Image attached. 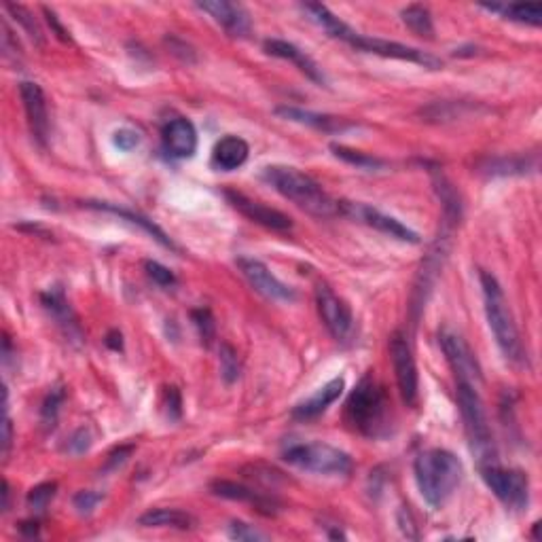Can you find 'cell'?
<instances>
[{
    "label": "cell",
    "mask_w": 542,
    "mask_h": 542,
    "mask_svg": "<svg viewBox=\"0 0 542 542\" xmlns=\"http://www.w3.org/2000/svg\"><path fill=\"white\" fill-rule=\"evenodd\" d=\"M276 114L284 117L286 121H292V123L314 127V130H320L327 133H337V132L341 133L350 130V127H354V123H350V121L341 117H330V114L303 111V108H295V106H280L276 108Z\"/></svg>",
    "instance_id": "21"
},
{
    "label": "cell",
    "mask_w": 542,
    "mask_h": 542,
    "mask_svg": "<svg viewBox=\"0 0 542 542\" xmlns=\"http://www.w3.org/2000/svg\"><path fill=\"white\" fill-rule=\"evenodd\" d=\"M481 291H483V303H486V316L488 324L492 329L494 340L498 343L502 356L513 365H524L526 362V350L521 343V335L515 318L508 308V301L505 297V291L498 280L492 273L479 271Z\"/></svg>",
    "instance_id": "3"
},
{
    "label": "cell",
    "mask_w": 542,
    "mask_h": 542,
    "mask_svg": "<svg viewBox=\"0 0 542 542\" xmlns=\"http://www.w3.org/2000/svg\"><path fill=\"white\" fill-rule=\"evenodd\" d=\"M432 184H435L439 200L443 202L445 216H448L449 222L460 221L462 203H460V197H458V193H456L454 184L448 181V176H445L441 170H432Z\"/></svg>",
    "instance_id": "26"
},
{
    "label": "cell",
    "mask_w": 542,
    "mask_h": 542,
    "mask_svg": "<svg viewBox=\"0 0 542 542\" xmlns=\"http://www.w3.org/2000/svg\"><path fill=\"white\" fill-rule=\"evenodd\" d=\"M43 308L47 310V314L54 318L57 329L62 330V335L66 337V341L74 343V346H81L83 343V329L79 324V318H76L74 310L70 308L66 292H64L62 286H54V289L44 291L41 295Z\"/></svg>",
    "instance_id": "16"
},
{
    "label": "cell",
    "mask_w": 542,
    "mask_h": 542,
    "mask_svg": "<svg viewBox=\"0 0 542 542\" xmlns=\"http://www.w3.org/2000/svg\"><path fill=\"white\" fill-rule=\"evenodd\" d=\"M330 149H333L335 155L340 159H343V162L350 163V165H356V168H360V170H378V168H381V165H384L381 159L371 157V155H367V153H360V151H352V149H348V146L333 144Z\"/></svg>",
    "instance_id": "32"
},
{
    "label": "cell",
    "mask_w": 542,
    "mask_h": 542,
    "mask_svg": "<svg viewBox=\"0 0 542 542\" xmlns=\"http://www.w3.org/2000/svg\"><path fill=\"white\" fill-rule=\"evenodd\" d=\"M390 359L394 367V375H397L399 392L403 397L407 407H416L419 399V378L416 359H413L411 346L407 341V337L397 330L390 337Z\"/></svg>",
    "instance_id": "10"
},
{
    "label": "cell",
    "mask_w": 542,
    "mask_h": 542,
    "mask_svg": "<svg viewBox=\"0 0 542 542\" xmlns=\"http://www.w3.org/2000/svg\"><path fill=\"white\" fill-rule=\"evenodd\" d=\"M210 492L225 500L248 502V505L257 507L259 511L265 515H273L280 507L278 500L271 498V496H265L263 492H257V489L241 486V483H235V481H214L212 486H210Z\"/></svg>",
    "instance_id": "20"
},
{
    "label": "cell",
    "mask_w": 542,
    "mask_h": 542,
    "mask_svg": "<svg viewBox=\"0 0 542 542\" xmlns=\"http://www.w3.org/2000/svg\"><path fill=\"white\" fill-rule=\"evenodd\" d=\"M219 365H221V378L227 386H232L240 379V375H241L240 356H238V352H235V348L229 346V343H221Z\"/></svg>",
    "instance_id": "31"
},
{
    "label": "cell",
    "mask_w": 542,
    "mask_h": 542,
    "mask_svg": "<svg viewBox=\"0 0 542 542\" xmlns=\"http://www.w3.org/2000/svg\"><path fill=\"white\" fill-rule=\"evenodd\" d=\"M316 305H318V314H320L324 327L329 329V333L333 335L337 341L346 343L352 340L354 314H352V310H350V305L343 301L341 297L335 295L333 289H329L327 284H318Z\"/></svg>",
    "instance_id": "11"
},
{
    "label": "cell",
    "mask_w": 542,
    "mask_h": 542,
    "mask_svg": "<svg viewBox=\"0 0 542 542\" xmlns=\"http://www.w3.org/2000/svg\"><path fill=\"white\" fill-rule=\"evenodd\" d=\"M132 451H133L132 445H125V448L114 449L113 454L108 456V460H106V468H104V470H114V468H117V467H121V464H125V462H127V458L132 456Z\"/></svg>",
    "instance_id": "43"
},
{
    "label": "cell",
    "mask_w": 542,
    "mask_h": 542,
    "mask_svg": "<svg viewBox=\"0 0 542 542\" xmlns=\"http://www.w3.org/2000/svg\"><path fill=\"white\" fill-rule=\"evenodd\" d=\"M13 443V426L9 419V413H6V405H5V419H3V456H9Z\"/></svg>",
    "instance_id": "45"
},
{
    "label": "cell",
    "mask_w": 542,
    "mask_h": 542,
    "mask_svg": "<svg viewBox=\"0 0 542 542\" xmlns=\"http://www.w3.org/2000/svg\"><path fill=\"white\" fill-rule=\"evenodd\" d=\"M64 399H66V392H64L62 388H54V390L47 394V399H44V403L41 407V419L47 429H54L55 426L57 413H60Z\"/></svg>",
    "instance_id": "34"
},
{
    "label": "cell",
    "mask_w": 542,
    "mask_h": 542,
    "mask_svg": "<svg viewBox=\"0 0 542 542\" xmlns=\"http://www.w3.org/2000/svg\"><path fill=\"white\" fill-rule=\"evenodd\" d=\"M43 13H44V17H47V24L51 25V30H54V34L57 38H60L62 43H70V41H73L70 32L66 28H64L62 22H60V17L55 15V11H51L49 6H43Z\"/></svg>",
    "instance_id": "41"
},
{
    "label": "cell",
    "mask_w": 542,
    "mask_h": 542,
    "mask_svg": "<svg viewBox=\"0 0 542 542\" xmlns=\"http://www.w3.org/2000/svg\"><path fill=\"white\" fill-rule=\"evenodd\" d=\"M138 526L143 527H172V530H193V515L178 511V508H151L138 517Z\"/></svg>",
    "instance_id": "25"
},
{
    "label": "cell",
    "mask_w": 542,
    "mask_h": 542,
    "mask_svg": "<svg viewBox=\"0 0 542 542\" xmlns=\"http://www.w3.org/2000/svg\"><path fill=\"white\" fill-rule=\"evenodd\" d=\"M5 9L11 13L13 19H15V22H17L19 25H22L24 32L32 38V41H34L36 44H41V47H43V44H44V34H43L41 25H38V22L34 19V15H32V11L28 9V6L6 3V5H5Z\"/></svg>",
    "instance_id": "30"
},
{
    "label": "cell",
    "mask_w": 542,
    "mask_h": 542,
    "mask_svg": "<svg viewBox=\"0 0 542 542\" xmlns=\"http://www.w3.org/2000/svg\"><path fill=\"white\" fill-rule=\"evenodd\" d=\"M456 394L458 405H460L464 430H467L470 449H473L477 460H479V467L488 462H496L492 426H489L488 411L481 400L479 388L456 381Z\"/></svg>",
    "instance_id": "5"
},
{
    "label": "cell",
    "mask_w": 542,
    "mask_h": 542,
    "mask_svg": "<svg viewBox=\"0 0 542 542\" xmlns=\"http://www.w3.org/2000/svg\"><path fill=\"white\" fill-rule=\"evenodd\" d=\"M238 270L241 271V276L246 278V282L252 286L254 291L259 292L261 297L270 299V301H278V303H291L295 301L297 295L291 286H286L282 280H278L273 273L270 271L263 261L252 259V257H240L235 261Z\"/></svg>",
    "instance_id": "13"
},
{
    "label": "cell",
    "mask_w": 542,
    "mask_h": 542,
    "mask_svg": "<svg viewBox=\"0 0 542 542\" xmlns=\"http://www.w3.org/2000/svg\"><path fill=\"white\" fill-rule=\"evenodd\" d=\"M106 346L113 348V350H123V341H121V333L119 330H113V333H108V340H106Z\"/></svg>",
    "instance_id": "46"
},
{
    "label": "cell",
    "mask_w": 542,
    "mask_h": 542,
    "mask_svg": "<svg viewBox=\"0 0 542 542\" xmlns=\"http://www.w3.org/2000/svg\"><path fill=\"white\" fill-rule=\"evenodd\" d=\"M191 316H193L195 327H197V330H200L202 341L206 343V346H210L216 335V327H214V320H212V314H210V310H203V308L195 310Z\"/></svg>",
    "instance_id": "36"
},
{
    "label": "cell",
    "mask_w": 542,
    "mask_h": 542,
    "mask_svg": "<svg viewBox=\"0 0 542 542\" xmlns=\"http://www.w3.org/2000/svg\"><path fill=\"white\" fill-rule=\"evenodd\" d=\"M102 502V496L95 492H79L74 496V508L83 515H89Z\"/></svg>",
    "instance_id": "40"
},
{
    "label": "cell",
    "mask_w": 542,
    "mask_h": 542,
    "mask_svg": "<svg viewBox=\"0 0 542 542\" xmlns=\"http://www.w3.org/2000/svg\"><path fill=\"white\" fill-rule=\"evenodd\" d=\"M19 95H22L25 119H28V127L32 138L38 144L44 146L49 138V111H47V98L41 85L32 81L19 83Z\"/></svg>",
    "instance_id": "15"
},
{
    "label": "cell",
    "mask_w": 542,
    "mask_h": 542,
    "mask_svg": "<svg viewBox=\"0 0 542 542\" xmlns=\"http://www.w3.org/2000/svg\"><path fill=\"white\" fill-rule=\"evenodd\" d=\"M92 448V435H89V430L81 429L76 430L73 437H70V441L66 445V449L70 451V454L79 456V454H85V451Z\"/></svg>",
    "instance_id": "39"
},
{
    "label": "cell",
    "mask_w": 542,
    "mask_h": 542,
    "mask_svg": "<svg viewBox=\"0 0 542 542\" xmlns=\"http://www.w3.org/2000/svg\"><path fill=\"white\" fill-rule=\"evenodd\" d=\"M251 146L240 136H225L212 149V168L221 172H233L246 163Z\"/></svg>",
    "instance_id": "23"
},
{
    "label": "cell",
    "mask_w": 542,
    "mask_h": 542,
    "mask_svg": "<svg viewBox=\"0 0 542 542\" xmlns=\"http://www.w3.org/2000/svg\"><path fill=\"white\" fill-rule=\"evenodd\" d=\"M163 149L176 159H189L197 151V130L189 119L176 117L168 121L162 130Z\"/></svg>",
    "instance_id": "18"
},
{
    "label": "cell",
    "mask_w": 542,
    "mask_h": 542,
    "mask_svg": "<svg viewBox=\"0 0 542 542\" xmlns=\"http://www.w3.org/2000/svg\"><path fill=\"white\" fill-rule=\"evenodd\" d=\"M416 483L426 505L441 508L460 486L464 467L460 458L448 449H426L413 464Z\"/></svg>",
    "instance_id": "2"
},
{
    "label": "cell",
    "mask_w": 542,
    "mask_h": 542,
    "mask_svg": "<svg viewBox=\"0 0 542 542\" xmlns=\"http://www.w3.org/2000/svg\"><path fill=\"white\" fill-rule=\"evenodd\" d=\"M481 9L500 13L505 19L511 22L540 25L542 24V6L540 5H481Z\"/></svg>",
    "instance_id": "27"
},
{
    "label": "cell",
    "mask_w": 542,
    "mask_h": 542,
    "mask_svg": "<svg viewBox=\"0 0 542 542\" xmlns=\"http://www.w3.org/2000/svg\"><path fill=\"white\" fill-rule=\"evenodd\" d=\"M182 413V399L176 388H168V416L172 419H178Z\"/></svg>",
    "instance_id": "44"
},
{
    "label": "cell",
    "mask_w": 542,
    "mask_h": 542,
    "mask_svg": "<svg viewBox=\"0 0 542 542\" xmlns=\"http://www.w3.org/2000/svg\"><path fill=\"white\" fill-rule=\"evenodd\" d=\"M340 214L348 216L356 222H362V225L375 229V232L390 235L394 240L400 241H409V244H418L419 235L413 232L411 227H407L394 216H388L384 212H379L378 208L367 206V203L360 202H340Z\"/></svg>",
    "instance_id": "9"
},
{
    "label": "cell",
    "mask_w": 542,
    "mask_h": 542,
    "mask_svg": "<svg viewBox=\"0 0 542 542\" xmlns=\"http://www.w3.org/2000/svg\"><path fill=\"white\" fill-rule=\"evenodd\" d=\"M343 388H346V379H343V378L330 379L329 384H324L320 390L314 394V397H310L308 400H303L301 405H297L295 409H292V418L311 419V418L322 416V413L327 411L329 407L341 397Z\"/></svg>",
    "instance_id": "24"
},
{
    "label": "cell",
    "mask_w": 542,
    "mask_h": 542,
    "mask_svg": "<svg viewBox=\"0 0 542 542\" xmlns=\"http://www.w3.org/2000/svg\"><path fill=\"white\" fill-rule=\"evenodd\" d=\"M197 9L208 13L222 30L232 36H248L252 30V22L248 11L241 5L227 3V0H210V3H197Z\"/></svg>",
    "instance_id": "17"
},
{
    "label": "cell",
    "mask_w": 542,
    "mask_h": 542,
    "mask_svg": "<svg viewBox=\"0 0 542 542\" xmlns=\"http://www.w3.org/2000/svg\"><path fill=\"white\" fill-rule=\"evenodd\" d=\"M483 481L492 489L496 498L511 511H524L530 502V479L524 470L505 468L498 462H488L479 467Z\"/></svg>",
    "instance_id": "8"
},
{
    "label": "cell",
    "mask_w": 542,
    "mask_h": 542,
    "mask_svg": "<svg viewBox=\"0 0 542 542\" xmlns=\"http://www.w3.org/2000/svg\"><path fill=\"white\" fill-rule=\"evenodd\" d=\"M282 458L291 467L324 477H348L354 468L346 451L327 443H292L282 451Z\"/></svg>",
    "instance_id": "6"
},
{
    "label": "cell",
    "mask_w": 542,
    "mask_h": 542,
    "mask_svg": "<svg viewBox=\"0 0 542 542\" xmlns=\"http://www.w3.org/2000/svg\"><path fill=\"white\" fill-rule=\"evenodd\" d=\"M225 197L241 216H246L248 221L257 222L261 227L271 229V232H280V233H286L292 229L291 216H286L276 208H270L257 200H251V197L244 193H238V191H225Z\"/></svg>",
    "instance_id": "14"
},
{
    "label": "cell",
    "mask_w": 542,
    "mask_h": 542,
    "mask_svg": "<svg viewBox=\"0 0 542 542\" xmlns=\"http://www.w3.org/2000/svg\"><path fill=\"white\" fill-rule=\"evenodd\" d=\"M261 178L280 195L316 219L340 216V202L333 200L320 182H316L301 170L291 168V165H267L261 170Z\"/></svg>",
    "instance_id": "1"
},
{
    "label": "cell",
    "mask_w": 542,
    "mask_h": 542,
    "mask_svg": "<svg viewBox=\"0 0 542 542\" xmlns=\"http://www.w3.org/2000/svg\"><path fill=\"white\" fill-rule=\"evenodd\" d=\"M87 208H94V210H102V212H108V214H114L119 216L121 221H127L130 225H136L143 229L144 233H149L153 240H157L159 244L163 248H170V251H178L174 241H172L162 227H157L155 222L146 219V216L133 212V210H127V208H121V206H114V203H108V202H85Z\"/></svg>",
    "instance_id": "22"
},
{
    "label": "cell",
    "mask_w": 542,
    "mask_h": 542,
    "mask_svg": "<svg viewBox=\"0 0 542 542\" xmlns=\"http://www.w3.org/2000/svg\"><path fill=\"white\" fill-rule=\"evenodd\" d=\"M55 492H57L55 483H41V486L30 489L25 502H28V507L34 513H44L47 511V507L51 505V500L55 498Z\"/></svg>",
    "instance_id": "33"
},
{
    "label": "cell",
    "mask_w": 542,
    "mask_h": 542,
    "mask_svg": "<svg viewBox=\"0 0 542 542\" xmlns=\"http://www.w3.org/2000/svg\"><path fill=\"white\" fill-rule=\"evenodd\" d=\"M439 341H441L445 359H448L451 371L456 375V381L479 388L483 371L468 343L458 333H451V330H443V333L439 335Z\"/></svg>",
    "instance_id": "12"
},
{
    "label": "cell",
    "mask_w": 542,
    "mask_h": 542,
    "mask_svg": "<svg viewBox=\"0 0 542 542\" xmlns=\"http://www.w3.org/2000/svg\"><path fill=\"white\" fill-rule=\"evenodd\" d=\"M144 270H146V273H149V278L153 280V282H157L159 286H174L176 284L174 273H172L165 265L157 263V261H146Z\"/></svg>",
    "instance_id": "37"
},
{
    "label": "cell",
    "mask_w": 542,
    "mask_h": 542,
    "mask_svg": "<svg viewBox=\"0 0 542 542\" xmlns=\"http://www.w3.org/2000/svg\"><path fill=\"white\" fill-rule=\"evenodd\" d=\"M340 41L348 43L350 47H354L356 51H365V54L390 57V60L411 62V64H418V66L429 68V70H439L443 66V62L439 60L437 55L429 54V51L409 47V44H403L397 41H388V38L360 34V32H356L352 25H348V28L341 32Z\"/></svg>",
    "instance_id": "7"
},
{
    "label": "cell",
    "mask_w": 542,
    "mask_h": 542,
    "mask_svg": "<svg viewBox=\"0 0 542 542\" xmlns=\"http://www.w3.org/2000/svg\"><path fill=\"white\" fill-rule=\"evenodd\" d=\"M9 496H11V492H9V483L3 481V513L9 511Z\"/></svg>",
    "instance_id": "48"
},
{
    "label": "cell",
    "mask_w": 542,
    "mask_h": 542,
    "mask_svg": "<svg viewBox=\"0 0 542 542\" xmlns=\"http://www.w3.org/2000/svg\"><path fill=\"white\" fill-rule=\"evenodd\" d=\"M388 416H390V400H388L384 388L371 375H365L346 403L348 422L360 435L375 439L386 432Z\"/></svg>",
    "instance_id": "4"
},
{
    "label": "cell",
    "mask_w": 542,
    "mask_h": 542,
    "mask_svg": "<svg viewBox=\"0 0 542 542\" xmlns=\"http://www.w3.org/2000/svg\"><path fill=\"white\" fill-rule=\"evenodd\" d=\"M3 49H5V55L6 57H13V60H17V55H22L19 54V43H17V38L13 36V32H11V28H9V24L6 22H3Z\"/></svg>",
    "instance_id": "42"
},
{
    "label": "cell",
    "mask_w": 542,
    "mask_h": 542,
    "mask_svg": "<svg viewBox=\"0 0 542 542\" xmlns=\"http://www.w3.org/2000/svg\"><path fill=\"white\" fill-rule=\"evenodd\" d=\"M263 49L273 57L292 62L305 76H308V79L318 83V85H327V76L322 74V68L318 66V64L311 60L303 49H299L297 44H292L289 41H280V38H270V41H265Z\"/></svg>",
    "instance_id": "19"
},
{
    "label": "cell",
    "mask_w": 542,
    "mask_h": 542,
    "mask_svg": "<svg viewBox=\"0 0 542 542\" xmlns=\"http://www.w3.org/2000/svg\"><path fill=\"white\" fill-rule=\"evenodd\" d=\"M229 538L240 540V542H257V540H267V534H263L257 527L251 524H244V521H232L229 526Z\"/></svg>",
    "instance_id": "35"
},
{
    "label": "cell",
    "mask_w": 542,
    "mask_h": 542,
    "mask_svg": "<svg viewBox=\"0 0 542 542\" xmlns=\"http://www.w3.org/2000/svg\"><path fill=\"white\" fill-rule=\"evenodd\" d=\"M400 19L409 28L413 34L422 38H435V24H432V15L429 6L424 5H409L400 11Z\"/></svg>",
    "instance_id": "29"
},
{
    "label": "cell",
    "mask_w": 542,
    "mask_h": 542,
    "mask_svg": "<svg viewBox=\"0 0 542 542\" xmlns=\"http://www.w3.org/2000/svg\"><path fill=\"white\" fill-rule=\"evenodd\" d=\"M30 526H32V521H25V524H22V532L30 538L38 537V524H34V527H30Z\"/></svg>",
    "instance_id": "47"
},
{
    "label": "cell",
    "mask_w": 542,
    "mask_h": 542,
    "mask_svg": "<svg viewBox=\"0 0 542 542\" xmlns=\"http://www.w3.org/2000/svg\"><path fill=\"white\" fill-rule=\"evenodd\" d=\"M113 144L117 146L119 151L130 153L140 144V133L130 130V127H123V130H117L113 133Z\"/></svg>",
    "instance_id": "38"
},
{
    "label": "cell",
    "mask_w": 542,
    "mask_h": 542,
    "mask_svg": "<svg viewBox=\"0 0 542 542\" xmlns=\"http://www.w3.org/2000/svg\"><path fill=\"white\" fill-rule=\"evenodd\" d=\"M488 176H513V174H527L530 170H537V159L527 157H496L488 159L481 168Z\"/></svg>",
    "instance_id": "28"
}]
</instances>
